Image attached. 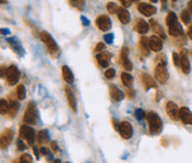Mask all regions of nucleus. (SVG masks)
I'll return each instance as SVG.
<instances>
[{
	"label": "nucleus",
	"mask_w": 192,
	"mask_h": 163,
	"mask_svg": "<svg viewBox=\"0 0 192 163\" xmlns=\"http://www.w3.org/2000/svg\"><path fill=\"white\" fill-rule=\"evenodd\" d=\"M191 13L189 12V10H183L181 11V14H180V17H181V20H183V23L184 24H189L190 21H191Z\"/></svg>",
	"instance_id": "31"
},
{
	"label": "nucleus",
	"mask_w": 192,
	"mask_h": 163,
	"mask_svg": "<svg viewBox=\"0 0 192 163\" xmlns=\"http://www.w3.org/2000/svg\"><path fill=\"white\" fill-rule=\"evenodd\" d=\"M103 39H104V40L108 43V44H112L113 40H114V34H113V33H108V34H104Z\"/></svg>",
	"instance_id": "41"
},
{
	"label": "nucleus",
	"mask_w": 192,
	"mask_h": 163,
	"mask_svg": "<svg viewBox=\"0 0 192 163\" xmlns=\"http://www.w3.org/2000/svg\"><path fill=\"white\" fill-rule=\"evenodd\" d=\"M19 134H20V137L24 138L27 142L29 145H32L33 142H35V137H36V134H35V130L32 129L31 126L27 125H21L20 130H19Z\"/></svg>",
	"instance_id": "4"
},
{
	"label": "nucleus",
	"mask_w": 192,
	"mask_h": 163,
	"mask_svg": "<svg viewBox=\"0 0 192 163\" xmlns=\"http://www.w3.org/2000/svg\"><path fill=\"white\" fill-rule=\"evenodd\" d=\"M155 74V79L159 82L160 84H165L168 79V72H167V69L166 66H163V65H157L154 70Z\"/></svg>",
	"instance_id": "6"
},
{
	"label": "nucleus",
	"mask_w": 192,
	"mask_h": 163,
	"mask_svg": "<svg viewBox=\"0 0 192 163\" xmlns=\"http://www.w3.org/2000/svg\"><path fill=\"white\" fill-rule=\"evenodd\" d=\"M40 153H42V154H44V155H46V156H48V158H49V160L51 158V156H50L51 154L49 153V150H48V149H46V148H45V147H43L42 149H40Z\"/></svg>",
	"instance_id": "44"
},
{
	"label": "nucleus",
	"mask_w": 192,
	"mask_h": 163,
	"mask_svg": "<svg viewBox=\"0 0 192 163\" xmlns=\"http://www.w3.org/2000/svg\"><path fill=\"white\" fill-rule=\"evenodd\" d=\"M81 20L83 21V25H84V26H88V25H89V20H88V19H87L84 16L81 17Z\"/></svg>",
	"instance_id": "47"
},
{
	"label": "nucleus",
	"mask_w": 192,
	"mask_h": 163,
	"mask_svg": "<svg viewBox=\"0 0 192 163\" xmlns=\"http://www.w3.org/2000/svg\"><path fill=\"white\" fill-rule=\"evenodd\" d=\"M149 25H151V28L153 30V32H155L158 36H159L161 39H164L165 38V32L163 30V27L160 26L159 24L154 20V19H152V20H149Z\"/></svg>",
	"instance_id": "23"
},
{
	"label": "nucleus",
	"mask_w": 192,
	"mask_h": 163,
	"mask_svg": "<svg viewBox=\"0 0 192 163\" xmlns=\"http://www.w3.org/2000/svg\"><path fill=\"white\" fill-rule=\"evenodd\" d=\"M104 76H106V78L108 79H112L114 76H115V70L112 68H109V69H107L106 70V72H104Z\"/></svg>",
	"instance_id": "38"
},
{
	"label": "nucleus",
	"mask_w": 192,
	"mask_h": 163,
	"mask_svg": "<svg viewBox=\"0 0 192 163\" xmlns=\"http://www.w3.org/2000/svg\"><path fill=\"white\" fill-rule=\"evenodd\" d=\"M110 97L113 98V100H115V102H120V100L123 98V94L120 91V90L117 89V86L115 85H110Z\"/></svg>",
	"instance_id": "24"
},
{
	"label": "nucleus",
	"mask_w": 192,
	"mask_h": 163,
	"mask_svg": "<svg viewBox=\"0 0 192 163\" xmlns=\"http://www.w3.org/2000/svg\"><path fill=\"white\" fill-rule=\"evenodd\" d=\"M138 10L140 13H142L146 17L153 16L157 12V8H155L154 6L149 5L147 3H140V4H138Z\"/></svg>",
	"instance_id": "11"
},
{
	"label": "nucleus",
	"mask_w": 192,
	"mask_h": 163,
	"mask_svg": "<svg viewBox=\"0 0 192 163\" xmlns=\"http://www.w3.org/2000/svg\"><path fill=\"white\" fill-rule=\"evenodd\" d=\"M62 76H63V79L68 84H72V82H74V74H72L71 70L69 69V66H67V65L62 66Z\"/></svg>",
	"instance_id": "21"
},
{
	"label": "nucleus",
	"mask_w": 192,
	"mask_h": 163,
	"mask_svg": "<svg viewBox=\"0 0 192 163\" xmlns=\"http://www.w3.org/2000/svg\"><path fill=\"white\" fill-rule=\"evenodd\" d=\"M117 14V18H119V20L122 23L123 25H126L129 23L131 20V16H129V13H128L127 10H125V8H119L116 12Z\"/></svg>",
	"instance_id": "22"
},
{
	"label": "nucleus",
	"mask_w": 192,
	"mask_h": 163,
	"mask_svg": "<svg viewBox=\"0 0 192 163\" xmlns=\"http://www.w3.org/2000/svg\"><path fill=\"white\" fill-rule=\"evenodd\" d=\"M187 10H189V12L192 14V1H189V8H187Z\"/></svg>",
	"instance_id": "50"
},
{
	"label": "nucleus",
	"mask_w": 192,
	"mask_h": 163,
	"mask_svg": "<svg viewBox=\"0 0 192 163\" xmlns=\"http://www.w3.org/2000/svg\"><path fill=\"white\" fill-rule=\"evenodd\" d=\"M70 5L77 7L78 10H83V6H84V1H81V0H74V1H70Z\"/></svg>",
	"instance_id": "36"
},
{
	"label": "nucleus",
	"mask_w": 192,
	"mask_h": 163,
	"mask_svg": "<svg viewBox=\"0 0 192 163\" xmlns=\"http://www.w3.org/2000/svg\"><path fill=\"white\" fill-rule=\"evenodd\" d=\"M146 118H147V122H148V126H149V131L153 135H157L159 134L161 130H163V122L160 120V117L155 112H147L146 114Z\"/></svg>",
	"instance_id": "2"
},
{
	"label": "nucleus",
	"mask_w": 192,
	"mask_h": 163,
	"mask_svg": "<svg viewBox=\"0 0 192 163\" xmlns=\"http://www.w3.org/2000/svg\"><path fill=\"white\" fill-rule=\"evenodd\" d=\"M52 163H62V162H61V161H59V160H55V161H53Z\"/></svg>",
	"instance_id": "54"
},
{
	"label": "nucleus",
	"mask_w": 192,
	"mask_h": 163,
	"mask_svg": "<svg viewBox=\"0 0 192 163\" xmlns=\"http://www.w3.org/2000/svg\"><path fill=\"white\" fill-rule=\"evenodd\" d=\"M64 91H65V96H67V99H68V103H69V106L71 108V110L76 112L77 111V103H76V98H75L72 91L69 86H65L64 88Z\"/></svg>",
	"instance_id": "12"
},
{
	"label": "nucleus",
	"mask_w": 192,
	"mask_h": 163,
	"mask_svg": "<svg viewBox=\"0 0 192 163\" xmlns=\"http://www.w3.org/2000/svg\"><path fill=\"white\" fill-rule=\"evenodd\" d=\"M135 117L138 120H142L144 117H146V114H145V111L142 109H136L135 110Z\"/></svg>",
	"instance_id": "39"
},
{
	"label": "nucleus",
	"mask_w": 192,
	"mask_h": 163,
	"mask_svg": "<svg viewBox=\"0 0 192 163\" xmlns=\"http://www.w3.org/2000/svg\"><path fill=\"white\" fill-rule=\"evenodd\" d=\"M121 4H122L125 7H128V6L132 5V1H131V0H121Z\"/></svg>",
	"instance_id": "46"
},
{
	"label": "nucleus",
	"mask_w": 192,
	"mask_h": 163,
	"mask_svg": "<svg viewBox=\"0 0 192 163\" xmlns=\"http://www.w3.org/2000/svg\"><path fill=\"white\" fill-rule=\"evenodd\" d=\"M6 80L10 85H14L19 80V77H20V72L19 70L17 69L16 65H10L8 68L6 69Z\"/></svg>",
	"instance_id": "3"
},
{
	"label": "nucleus",
	"mask_w": 192,
	"mask_h": 163,
	"mask_svg": "<svg viewBox=\"0 0 192 163\" xmlns=\"http://www.w3.org/2000/svg\"><path fill=\"white\" fill-rule=\"evenodd\" d=\"M141 80H142V83H144V86L146 90L151 89V88H157V82H155L154 79L152 78L148 74H141Z\"/></svg>",
	"instance_id": "19"
},
{
	"label": "nucleus",
	"mask_w": 192,
	"mask_h": 163,
	"mask_svg": "<svg viewBox=\"0 0 192 163\" xmlns=\"http://www.w3.org/2000/svg\"><path fill=\"white\" fill-rule=\"evenodd\" d=\"M13 140V131L11 129H5L4 132L1 134V137H0V144H1V148L8 147Z\"/></svg>",
	"instance_id": "9"
},
{
	"label": "nucleus",
	"mask_w": 192,
	"mask_h": 163,
	"mask_svg": "<svg viewBox=\"0 0 192 163\" xmlns=\"http://www.w3.org/2000/svg\"><path fill=\"white\" fill-rule=\"evenodd\" d=\"M12 163H20V160H16V161H13Z\"/></svg>",
	"instance_id": "55"
},
{
	"label": "nucleus",
	"mask_w": 192,
	"mask_h": 163,
	"mask_svg": "<svg viewBox=\"0 0 192 163\" xmlns=\"http://www.w3.org/2000/svg\"><path fill=\"white\" fill-rule=\"evenodd\" d=\"M180 68L185 74H190L191 66H190V62H189V59L186 57V50H183L180 53Z\"/></svg>",
	"instance_id": "16"
},
{
	"label": "nucleus",
	"mask_w": 192,
	"mask_h": 163,
	"mask_svg": "<svg viewBox=\"0 0 192 163\" xmlns=\"http://www.w3.org/2000/svg\"><path fill=\"white\" fill-rule=\"evenodd\" d=\"M179 118H180L184 124H192V112L186 106H183L179 110Z\"/></svg>",
	"instance_id": "13"
},
{
	"label": "nucleus",
	"mask_w": 192,
	"mask_h": 163,
	"mask_svg": "<svg viewBox=\"0 0 192 163\" xmlns=\"http://www.w3.org/2000/svg\"><path fill=\"white\" fill-rule=\"evenodd\" d=\"M24 122L29 124V125H32L36 123V109H35V103L33 102H30L29 105H27V109L24 114V117H23Z\"/></svg>",
	"instance_id": "5"
},
{
	"label": "nucleus",
	"mask_w": 192,
	"mask_h": 163,
	"mask_svg": "<svg viewBox=\"0 0 192 163\" xmlns=\"http://www.w3.org/2000/svg\"><path fill=\"white\" fill-rule=\"evenodd\" d=\"M168 33H170L171 36H173V37H179V36H181L183 34V28L179 25V23H177V24L168 27Z\"/></svg>",
	"instance_id": "27"
},
{
	"label": "nucleus",
	"mask_w": 192,
	"mask_h": 163,
	"mask_svg": "<svg viewBox=\"0 0 192 163\" xmlns=\"http://www.w3.org/2000/svg\"><path fill=\"white\" fill-rule=\"evenodd\" d=\"M187 36H189V38H190V39H192V24L190 25L189 30H187Z\"/></svg>",
	"instance_id": "49"
},
{
	"label": "nucleus",
	"mask_w": 192,
	"mask_h": 163,
	"mask_svg": "<svg viewBox=\"0 0 192 163\" xmlns=\"http://www.w3.org/2000/svg\"><path fill=\"white\" fill-rule=\"evenodd\" d=\"M155 62H157V65H163V66H166V63H167V59H166L165 54L163 53H159L157 58H155Z\"/></svg>",
	"instance_id": "34"
},
{
	"label": "nucleus",
	"mask_w": 192,
	"mask_h": 163,
	"mask_svg": "<svg viewBox=\"0 0 192 163\" xmlns=\"http://www.w3.org/2000/svg\"><path fill=\"white\" fill-rule=\"evenodd\" d=\"M135 30H136V32H139V33L144 34V33H146V32L148 31V24H147L144 19H138V20H136V24H135Z\"/></svg>",
	"instance_id": "25"
},
{
	"label": "nucleus",
	"mask_w": 192,
	"mask_h": 163,
	"mask_svg": "<svg viewBox=\"0 0 192 163\" xmlns=\"http://www.w3.org/2000/svg\"><path fill=\"white\" fill-rule=\"evenodd\" d=\"M119 131H120V135L123 137V138H131L133 136V126L129 122H121L120 123V128H119Z\"/></svg>",
	"instance_id": "8"
},
{
	"label": "nucleus",
	"mask_w": 192,
	"mask_h": 163,
	"mask_svg": "<svg viewBox=\"0 0 192 163\" xmlns=\"http://www.w3.org/2000/svg\"><path fill=\"white\" fill-rule=\"evenodd\" d=\"M33 151H35V154H36V158H39V155H38V150H37V148H33Z\"/></svg>",
	"instance_id": "52"
},
{
	"label": "nucleus",
	"mask_w": 192,
	"mask_h": 163,
	"mask_svg": "<svg viewBox=\"0 0 192 163\" xmlns=\"http://www.w3.org/2000/svg\"><path fill=\"white\" fill-rule=\"evenodd\" d=\"M103 50H104V44H103V43H99L95 48V52L101 53V52H103Z\"/></svg>",
	"instance_id": "42"
},
{
	"label": "nucleus",
	"mask_w": 192,
	"mask_h": 163,
	"mask_svg": "<svg viewBox=\"0 0 192 163\" xmlns=\"http://www.w3.org/2000/svg\"><path fill=\"white\" fill-rule=\"evenodd\" d=\"M107 10H108V12L112 14V13H116L119 8L116 7V4H115V3H108V4H107Z\"/></svg>",
	"instance_id": "35"
},
{
	"label": "nucleus",
	"mask_w": 192,
	"mask_h": 163,
	"mask_svg": "<svg viewBox=\"0 0 192 163\" xmlns=\"http://www.w3.org/2000/svg\"><path fill=\"white\" fill-rule=\"evenodd\" d=\"M139 45H140V48H141V52L144 56H148L149 52H151V45H149V39L146 37H141L140 38V42H139Z\"/></svg>",
	"instance_id": "20"
},
{
	"label": "nucleus",
	"mask_w": 192,
	"mask_h": 163,
	"mask_svg": "<svg viewBox=\"0 0 192 163\" xmlns=\"http://www.w3.org/2000/svg\"><path fill=\"white\" fill-rule=\"evenodd\" d=\"M110 58H112V54L109 52H107V51L97 53V56H96V59H97V62H99V64L101 65L102 68H108Z\"/></svg>",
	"instance_id": "14"
},
{
	"label": "nucleus",
	"mask_w": 192,
	"mask_h": 163,
	"mask_svg": "<svg viewBox=\"0 0 192 163\" xmlns=\"http://www.w3.org/2000/svg\"><path fill=\"white\" fill-rule=\"evenodd\" d=\"M96 26L103 32L109 31L112 27V21L108 16H99L96 19Z\"/></svg>",
	"instance_id": "7"
},
{
	"label": "nucleus",
	"mask_w": 192,
	"mask_h": 163,
	"mask_svg": "<svg viewBox=\"0 0 192 163\" xmlns=\"http://www.w3.org/2000/svg\"><path fill=\"white\" fill-rule=\"evenodd\" d=\"M165 23H166V25H167V27H170V26H172V25L177 24V23H178V19H177L176 13H174V12H168L165 18Z\"/></svg>",
	"instance_id": "28"
},
{
	"label": "nucleus",
	"mask_w": 192,
	"mask_h": 163,
	"mask_svg": "<svg viewBox=\"0 0 192 163\" xmlns=\"http://www.w3.org/2000/svg\"><path fill=\"white\" fill-rule=\"evenodd\" d=\"M25 95H26V92H25V88H24V85H18L17 86V96H18V98L19 99H25Z\"/></svg>",
	"instance_id": "33"
},
{
	"label": "nucleus",
	"mask_w": 192,
	"mask_h": 163,
	"mask_svg": "<svg viewBox=\"0 0 192 163\" xmlns=\"http://www.w3.org/2000/svg\"><path fill=\"white\" fill-rule=\"evenodd\" d=\"M172 57H173V63H174V65L176 66H180V56L178 53L173 52Z\"/></svg>",
	"instance_id": "40"
},
{
	"label": "nucleus",
	"mask_w": 192,
	"mask_h": 163,
	"mask_svg": "<svg viewBox=\"0 0 192 163\" xmlns=\"http://www.w3.org/2000/svg\"><path fill=\"white\" fill-rule=\"evenodd\" d=\"M149 45H151V50L154 51V52H159L163 48V42L158 36L149 37Z\"/></svg>",
	"instance_id": "17"
},
{
	"label": "nucleus",
	"mask_w": 192,
	"mask_h": 163,
	"mask_svg": "<svg viewBox=\"0 0 192 163\" xmlns=\"http://www.w3.org/2000/svg\"><path fill=\"white\" fill-rule=\"evenodd\" d=\"M120 60H121V64L125 68V70H132V63L129 62L128 59V48H122L121 52H120Z\"/></svg>",
	"instance_id": "15"
},
{
	"label": "nucleus",
	"mask_w": 192,
	"mask_h": 163,
	"mask_svg": "<svg viewBox=\"0 0 192 163\" xmlns=\"http://www.w3.org/2000/svg\"><path fill=\"white\" fill-rule=\"evenodd\" d=\"M25 147H26V145L21 142V140H18V149H19V150H24Z\"/></svg>",
	"instance_id": "45"
},
{
	"label": "nucleus",
	"mask_w": 192,
	"mask_h": 163,
	"mask_svg": "<svg viewBox=\"0 0 192 163\" xmlns=\"http://www.w3.org/2000/svg\"><path fill=\"white\" fill-rule=\"evenodd\" d=\"M37 141L39 144H45L49 142V132L48 130H40L37 135Z\"/></svg>",
	"instance_id": "29"
},
{
	"label": "nucleus",
	"mask_w": 192,
	"mask_h": 163,
	"mask_svg": "<svg viewBox=\"0 0 192 163\" xmlns=\"http://www.w3.org/2000/svg\"><path fill=\"white\" fill-rule=\"evenodd\" d=\"M179 110L180 109L178 108L176 103H173V102H167L166 103V112L172 120H178L179 118Z\"/></svg>",
	"instance_id": "10"
},
{
	"label": "nucleus",
	"mask_w": 192,
	"mask_h": 163,
	"mask_svg": "<svg viewBox=\"0 0 192 163\" xmlns=\"http://www.w3.org/2000/svg\"><path fill=\"white\" fill-rule=\"evenodd\" d=\"M39 37H40V40L46 45L48 51H49V53L51 54V57H53V58L59 57V54H61V50H59L58 45L56 44V42L53 40V38L51 37V34L46 31H42Z\"/></svg>",
	"instance_id": "1"
},
{
	"label": "nucleus",
	"mask_w": 192,
	"mask_h": 163,
	"mask_svg": "<svg viewBox=\"0 0 192 163\" xmlns=\"http://www.w3.org/2000/svg\"><path fill=\"white\" fill-rule=\"evenodd\" d=\"M65 163H69V162H65Z\"/></svg>",
	"instance_id": "56"
},
{
	"label": "nucleus",
	"mask_w": 192,
	"mask_h": 163,
	"mask_svg": "<svg viewBox=\"0 0 192 163\" xmlns=\"http://www.w3.org/2000/svg\"><path fill=\"white\" fill-rule=\"evenodd\" d=\"M126 94H127V96H128V98H129V99H133L134 97H135V91H134L133 89H127Z\"/></svg>",
	"instance_id": "43"
},
{
	"label": "nucleus",
	"mask_w": 192,
	"mask_h": 163,
	"mask_svg": "<svg viewBox=\"0 0 192 163\" xmlns=\"http://www.w3.org/2000/svg\"><path fill=\"white\" fill-rule=\"evenodd\" d=\"M4 71H5V68L4 66H1V77H4L5 74H4Z\"/></svg>",
	"instance_id": "53"
},
{
	"label": "nucleus",
	"mask_w": 192,
	"mask_h": 163,
	"mask_svg": "<svg viewBox=\"0 0 192 163\" xmlns=\"http://www.w3.org/2000/svg\"><path fill=\"white\" fill-rule=\"evenodd\" d=\"M0 104H1V108H0V111H1V114H3V115H5V114H8V109H10V105H8L7 100H6L5 98H1V100H0Z\"/></svg>",
	"instance_id": "32"
},
{
	"label": "nucleus",
	"mask_w": 192,
	"mask_h": 163,
	"mask_svg": "<svg viewBox=\"0 0 192 163\" xmlns=\"http://www.w3.org/2000/svg\"><path fill=\"white\" fill-rule=\"evenodd\" d=\"M1 32H3V34H8V33H10V30H7V28H3V30H1Z\"/></svg>",
	"instance_id": "51"
},
{
	"label": "nucleus",
	"mask_w": 192,
	"mask_h": 163,
	"mask_svg": "<svg viewBox=\"0 0 192 163\" xmlns=\"http://www.w3.org/2000/svg\"><path fill=\"white\" fill-rule=\"evenodd\" d=\"M8 105H10V109H8V116L12 118V117L16 116L17 111H18V109H19V103H18L14 98H11L10 97V103H8Z\"/></svg>",
	"instance_id": "26"
},
{
	"label": "nucleus",
	"mask_w": 192,
	"mask_h": 163,
	"mask_svg": "<svg viewBox=\"0 0 192 163\" xmlns=\"http://www.w3.org/2000/svg\"><path fill=\"white\" fill-rule=\"evenodd\" d=\"M51 148H52L53 151H57V150H58V147H57V142H51Z\"/></svg>",
	"instance_id": "48"
},
{
	"label": "nucleus",
	"mask_w": 192,
	"mask_h": 163,
	"mask_svg": "<svg viewBox=\"0 0 192 163\" xmlns=\"http://www.w3.org/2000/svg\"><path fill=\"white\" fill-rule=\"evenodd\" d=\"M7 42H8L10 46L12 48V50H13L14 52H17L18 54H19V56H23V54H24V48H23V46H21L20 42H19V40H18L16 37L10 38Z\"/></svg>",
	"instance_id": "18"
},
{
	"label": "nucleus",
	"mask_w": 192,
	"mask_h": 163,
	"mask_svg": "<svg viewBox=\"0 0 192 163\" xmlns=\"http://www.w3.org/2000/svg\"><path fill=\"white\" fill-rule=\"evenodd\" d=\"M121 79H122L123 85L127 86V88H131L132 84H133V77L128 74V72H122L121 74Z\"/></svg>",
	"instance_id": "30"
},
{
	"label": "nucleus",
	"mask_w": 192,
	"mask_h": 163,
	"mask_svg": "<svg viewBox=\"0 0 192 163\" xmlns=\"http://www.w3.org/2000/svg\"><path fill=\"white\" fill-rule=\"evenodd\" d=\"M19 160H20V163H32V157L31 155H29V154L21 155V157Z\"/></svg>",
	"instance_id": "37"
}]
</instances>
